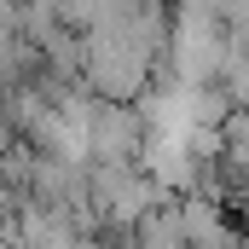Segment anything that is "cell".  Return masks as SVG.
<instances>
[{
    "instance_id": "cell-1",
    "label": "cell",
    "mask_w": 249,
    "mask_h": 249,
    "mask_svg": "<svg viewBox=\"0 0 249 249\" xmlns=\"http://www.w3.org/2000/svg\"><path fill=\"white\" fill-rule=\"evenodd\" d=\"M145 145V122L127 110V105H105V110H93V122H87V151L93 157H110V162H122Z\"/></svg>"
}]
</instances>
